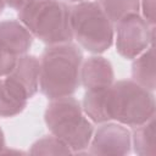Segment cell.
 Masks as SVG:
<instances>
[{
  "mask_svg": "<svg viewBox=\"0 0 156 156\" xmlns=\"http://www.w3.org/2000/svg\"><path fill=\"white\" fill-rule=\"evenodd\" d=\"M39 90L48 99L73 95L80 85L83 52L76 44L48 45L40 58Z\"/></svg>",
  "mask_w": 156,
  "mask_h": 156,
  "instance_id": "obj_1",
  "label": "cell"
},
{
  "mask_svg": "<svg viewBox=\"0 0 156 156\" xmlns=\"http://www.w3.org/2000/svg\"><path fill=\"white\" fill-rule=\"evenodd\" d=\"M44 121L49 132L62 140L73 154L87 152L94 134V124L76 98L71 95L50 100Z\"/></svg>",
  "mask_w": 156,
  "mask_h": 156,
  "instance_id": "obj_2",
  "label": "cell"
},
{
  "mask_svg": "<svg viewBox=\"0 0 156 156\" xmlns=\"http://www.w3.org/2000/svg\"><path fill=\"white\" fill-rule=\"evenodd\" d=\"M21 21L32 35L46 45L71 43V4L62 0H35L18 10Z\"/></svg>",
  "mask_w": 156,
  "mask_h": 156,
  "instance_id": "obj_3",
  "label": "cell"
},
{
  "mask_svg": "<svg viewBox=\"0 0 156 156\" xmlns=\"http://www.w3.org/2000/svg\"><path fill=\"white\" fill-rule=\"evenodd\" d=\"M105 105L108 122L132 128L155 117L154 93L132 79L113 82L106 90Z\"/></svg>",
  "mask_w": 156,
  "mask_h": 156,
  "instance_id": "obj_4",
  "label": "cell"
},
{
  "mask_svg": "<svg viewBox=\"0 0 156 156\" xmlns=\"http://www.w3.org/2000/svg\"><path fill=\"white\" fill-rule=\"evenodd\" d=\"M71 28L78 45L94 55L105 52L113 44L115 24L99 0L71 4Z\"/></svg>",
  "mask_w": 156,
  "mask_h": 156,
  "instance_id": "obj_5",
  "label": "cell"
},
{
  "mask_svg": "<svg viewBox=\"0 0 156 156\" xmlns=\"http://www.w3.org/2000/svg\"><path fill=\"white\" fill-rule=\"evenodd\" d=\"M155 26H150L140 16L133 13L126 16L115 23V45L119 56L126 60H133L154 45Z\"/></svg>",
  "mask_w": 156,
  "mask_h": 156,
  "instance_id": "obj_6",
  "label": "cell"
},
{
  "mask_svg": "<svg viewBox=\"0 0 156 156\" xmlns=\"http://www.w3.org/2000/svg\"><path fill=\"white\" fill-rule=\"evenodd\" d=\"M89 150L90 155H128L132 150V132L127 126L110 121L94 130Z\"/></svg>",
  "mask_w": 156,
  "mask_h": 156,
  "instance_id": "obj_7",
  "label": "cell"
},
{
  "mask_svg": "<svg viewBox=\"0 0 156 156\" xmlns=\"http://www.w3.org/2000/svg\"><path fill=\"white\" fill-rule=\"evenodd\" d=\"M39 58L34 55L26 54L17 58V62L12 71L4 78L15 91H17L24 99L29 100L39 90Z\"/></svg>",
  "mask_w": 156,
  "mask_h": 156,
  "instance_id": "obj_8",
  "label": "cell"
},
{
  "mask_svg": "<svg viewBox=\"0 0 156 156\" xmlns=\"http://www.w3.org/2000/svg\"><path fill=\"white\" fill-rule=\"evenodd\" d=\"M115 82V72L112 63L101 55H93L80 67V84L85 90L108 88Z\"/></svg>",
  "mask_w": 156,
  "mask_h": 156,
  "instance_id": "obj_9",
  "label": "cell"
},
{
  "mask_svg": "<svg viewBox=\"0 0 156 156\" xmlns=\"http://www.w3.org/2000/svg\"><path fill=\"white\" fill-rule=\"evenodd\" d=\"M33 39L34 37L21 21L5 20L0 22V45L15 56L26 55L33 44Z\"/></svg>",
  "mask_w": 156,
  "mask_h": 156,
  "instance_id": "obj_10",
  "label": "cell"
},
{
  "mask_svg": "<svg viewBox=\"0 0 156 156\" xmlns=\"http://www.w3.org/2000/svg\"><path fill=\"white\" fill-rule=\"evenodd\" d=\"M132 80L154 91L156 87L155 76V49L150 45L132 62Z\"/></svg>",
  "mask_w": 156,
  "mask_h": 156,
  "instance_id": "obj_11",
  "label": "cell"
},
{
  "mask_svg": "<svg viewBox=\"0 0 156 156\" xmlns=\"http://www.w3.org/2000/svg\"><path fill=\"white\" fill-rule=\"evenodd\" d=\"M155 117L147 122L134 127L132 132V149L139 156H154L156 155L155 143Z\"/></svg>",
  "mask_w": 156,
  "mask_h": 156,
  "instance_id": "obj_12",
  "label": "cell"
},
{
  "mask_svg": "<svg viewBox=\"0 0 156 156\" xmlns=\"http://www.w3.org/2000/svg\"><path fill=\"white\" fill-rule=\"evenodd\" d=\"M106 90L107 88L85 90L83 101L80 104L84 113L93 123L101 124V123L108 122V118L106 115V105H105Z\"/></svg>",
  "mask_w": 156,
  "mask_h": 156,
  "instance_id": "obj_13",
  "label": "cell"
},
{
  "mask_svg": "<svg viewBox=\"0 0 156 156\" xmlns=\"http://www.w3.org/2000/svg\"><path fill=\"white\" fill-rule=\"evenodd\" d=\"M28 100L15 91L5 80L0 78V117L10 118L20 115L27 107Z\"/></svg>",
  "mask_w": 156,
  "mask_h": 156,
  "instance_id": "obj_14",
  "label": "cell"
},
{
  "mask_svg": "<svg viewBox=\"0 0 156 156\" xmlns=\"http://www.w3.org/2000/svg\"><path fill=\"white\" fill-rule=\"evenodd\" d=\"M102 10L115 24L126 16L139 13L140 0H99Z\"/></svg>",
  "mask_w": 156,
  "mask_h": 156,
  "instance_id": "obj_15",
  "label": "cell"
},
{
  "mask_svg": "<svg viewBox=\"0 0 156 156\" xmlns=\"http://www.w3.org/2000/svg\"><path fill=\"white\" fill-rule=\"evenodd\" d=\"M30 155H69L72 150L57 136L50 134L35 140L29 151Z\"/></svg>",
  "mask_w": 156,
  "mask_h": 156,
  "instance_id": "obj_16",
  "label": "cell"
},
{
  "mask_svg": "<svg viewBox=\"0 0 156 156\" xmlns=\"http://www.w3.org/2000/svg\"><path fill=\"white\" fill-rule=\"evenodd\" d=\"M17 56L7 51L0 45V78L7 76L17 62Z\"/></svg>",
  "mask_w": 156,
  "mask_h": 156,
  "instance_id": "obj_17",
  "label": "cell"
},
{
  "mask_svg": "<svg viewBox=\"0 0 156 156\" xmlns=\"http://www.w3.org/2000/svg\"><path fill=\"white\" fill-rule=\"evenodd\" d=\"M140 16L147 24L155 26L156 23V0H140Z\"/></svg>",
  "mask_w": 156,
  "mask_h": 156,
  "instance_id": "obj_18",
  "label": "cell"
},
{
  "mask_svg": "<svg viewBox=\"0 0 156 156\" xmlns=\"http://www.w3.org/2000/svg\"><path fill=\"white\" fill-rule=\"evenodd\" d=\"M6 6L13 9V10H20L24 4H26V0H4Z\"/></svg>",
  "mask_w": 156,
  "mask_h": 156,
  "instance_id": "obj_19",
  "label": "cell"
},
{
  "mask_svg": "<svg viewBox=\"0 0 156 156\" xmlns=\"http://www.w3.org/2000/svg\"><path fill=\"white\" fill-rule=\"evenodd\" d=\"M6 145H5V135H4V132L0 127V154H2V151L5 150Z\"/></svg>",
  "mask_w": 156,
  "mask_h": 156,
  "instance_id": "obj_20",
  "label": "cell"
},
{
  "mask_svg": "<svg viewBox=\"0 0 156 156\" xmlns=\"http://www.w3.org/2000/svg\"><path fill=\"white\" fill-rule=\"evenodd\" d=\"M5 7H6V4H5V1H4V0H0V15L4 12Z\"/></svg>",
  "mask_w": 156,
  "mask_h": 156,
  "instance_id": "obj_21",
  "label": "cell"
},
{
  "mask_svg": "<svg viewBox=\"0 0 156 156\" xmlns=\"http://www.w3.org/2000/svg\"><path fill=\"white\" fill-rule=\"evenodd\" d=\"M68 4H77V2H82V1H89V0H65Z\"/></svg>",
  "mask_w": 156,
  "mask_h": 156,
  "instance_id": "obj_22",
  "label": "cell"
},
{
  "mask_svg": "<svg viewBox=\"0 0 156 156\" xmlns=\"http://www.w3.org/2000/svg\"><path fill=\"white\" fill-rule=\"evenodd\" d=\"M28 1H35V0H26V2H28Z\"/></svg>",
  "mask_w": 156,
  "mask_h": 156,
  "instance_id": "obj_23",
  "label": "cell"
}]
</instances>
